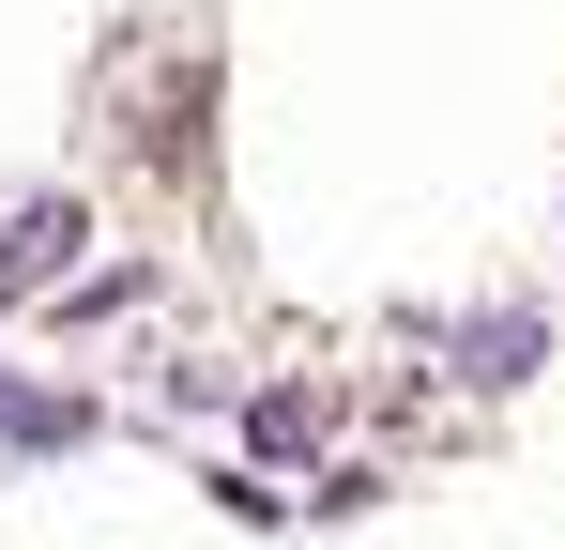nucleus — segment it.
Masks as SVG:
<instances>
[{"label":"nucleus","mask_w":565,"mask_h":550,"mask_svg":"<svg viewBox=\"0 0 565 550\" xmlns=\"http://www.w3.org/2000/svg\"><path fill=\"white\" fill-rule=\"evenodd\" d=\"M535 352H551V321H535V306H504V321H459V337H444V367H459L473 398H504V382H535Z\"/></svg>","instance_id":"nucleus-1"},{"label":"nucleus","mask_w":565,"mask_h":550,"mask_svg":"<svg viewBox=\"0 0 565 550\" xmlns=\"http://www.w3.org/2000/svg\"><path fill=\"white\" fill-rule=\"evenodd\" d=\"M77 245H93V214H77V199H31V214L0 230V306H15V290H46Z\"/></svg>","instance_id":"nucleus-2"},{"label":"nucleus","mask_w":565,"mask_h":550,"mask_svg":"<svg viewBox=\"0 0 565 550\" xmlns=\"http://www.w3.org/2000/svg\"><path fill=\"white\" fill-rule=\"evenodd\" d=\"M62 444H93V398H46L0 367V458H62Z\"/></svg>","instance_id":"nucleus-3"},{"label":"nucleus","mask_w":565,"mask_h":550,"mask_svg":"<svg viewBox=\"0 0 565 550\" xmlns=\"http://www.w3.org/2000/svg\"><path fill=\"white\" fill-rule=\"evenodd\" d=\"M245 429H260V458H321V429H337V413H321V398H306V382H276V398H260V413H245Z\"/></svg>","instance_id":"nucleus-4"}]
</instances>
